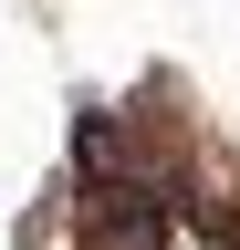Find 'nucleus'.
Listing matches in <instances>:
<instances>
[{
  "label": "nucleus",
  "instance_id": "1",
  "mask_svg": "<svg viewBox=\"0 0 240 250\" xmlns=\"http://www.w3.org/2000/svg\"><path fill=\"white\" fill-rule=\"evenodd\" d=\"M94 229L115 240V250H157V198H146V188H94Z\"/></svg>",
  "mask_w": 240,
  "mask_h": 250
}]
</instances>
